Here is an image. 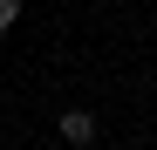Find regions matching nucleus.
I'll return each mask as SVG.
<instances>
[{"mask_svg":"<svg viewBox=\"0 0 157 150\" xmlns=\"http://www.w3.org/2000/svg\"><path fill=\"white\" fill-rule=\"evenodd\" d=\"M14 21H21V0H0V34H7Z\"/></svg>","mask_w":157,"mask_h":150,"instance_id":"f03ea898","label":"nucleus"},{"mask_svg":"<svg viewBox=\"0 0 157 150\" xmlns=\"http://www.w3.org/2000/svg\"><path fill=\"white\" fill-rule=\"evenodd\" d=\"M55 130H62L75 150H82V143H96V116H89V109H62V123H55Z\"/></svg>","mask_w":157,"mask_h":150,"instance_id":"f257e3e1","label":"nucleus"}]
</instances>
